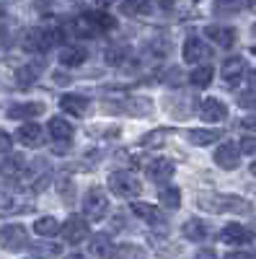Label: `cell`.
<instances>
[{"mask_svg": "<svg viewBox=\"0 0 256 259\" xmlns=\"http://www.w3.org/2000/svg\"><path fill=\"white\" fill-rule=\"evenodd\" d=\"M65 259H85V256H83V254H68Z\"/></svg>", "mask_w": 256, "mask_h": 259, "instance_id": "45", "label": "cell"}, {"mask_svg": "<svg viewBox=\"0 0 256 259\" xmlns=\"http://www.w3.org/2000/svg\"><path fill=\"white\" fill-rule=\"evenodd\" d=\"M238 104L243 106V109H256V89L243 91V94L238 96Z\"/></svg>", "mask_w": 256, "mask_h": 259, "instance_id": "35", "label": "cell"}, {"mask_svg": "<svg viewBox=\"0 0 256 259\" xmlns=\"http://www.w3.org/2000/svg\"><path fill=\"white\" fill-rule=\"evenodd\" d=\"M253 83H256V73H253Z\"/></svg>", "mask_w": 256, "mask_h": 259, "instance_id": "51", "label": "cell"}, {"mask_svg": "<svg viewBox=\"0 0 256 259\" xmlns=\"http://www.w3.org/2000/svg\"><path fill=\"white\" fill-rule=\"evenodd\" d=\"M194 259H218V254L212 251V249H202V251H197Z\"/></svg>", "mask_w": 256, "mask_h": 259, "instance_id": "42", "label": "cell"}, {"mask_svg": "<svg viewBox=\"0 0 256 259\" xmlns=\"http://www.w3.org/2000/svg\"><path fill=\"white\" fill-rule=\"evenodd\" d=\"M109 109L112 112H127V114H132V117H142V114H150V101L147 99H140V96H130L127 101L122 104H109Z\"/></svg>", "mask_w": 256, "mask_h": 259, "instance_id": "9", "label": "cell"}, {"mask_svg": "<svg viewBox=\"0 0 256 259\" xmlns=\"http://www.w3.org/2000/svg\"><path fill=\"white\" fill-rule=\"evenodd\" d=\"M223 78H225V83L228 85H233V83H238L241 78H243V73H246V60L243 57H228L225 62H223Z\"/></svg>", "mask_w": 256, "mask_h": 259, "instance_id": "16", "label": "cell"}, {"mask_svg": "<svg viewBox=\"0 0 256 259\" xmlns=\"http://www.w3.org/2000/svg\"><path fill=\"white\" fill-rule=\"evenodd\" d=\"M225 259H256L253 254H248V251H228L225 254Z\"/></svg>", "mask_w": 256, "mask_h": 259, "instance_id": "40", "label": "cell"}, {"mask_svg": "<svg viewBox=\"0 0 256 259\" xmlns=\"http://www.w3.org/2000/svg\"><path fill=\"white\" fill-rule=\"evenodd\" d=\"M158 200H161V205L168 207V210H179V205H181V192H179L176 187H163V189L158 192Z\"/></svg>", "mask_w": 256, "mask_h": 259, "instance_id": "26", "label": "cell"}, {"mask_svg": "<svg viewBox=\"0 0 256 259\" xmlns=\"http://www.w3.org/2000/svg\"><path fill=\"white\" fill-rule=\"evenodd\" d=\"M106 210H109V197L101 187H93L85 192V200H83V218L85 221H101Z\"/></svg>", "mask_w": 256, "mask_h": 259, "instance_id": "3", "label": "cell"}, {"mask_svg": "<svg viewBox=\"0 0 256 259\" xmlns=\"http://www.w3.org/2000/svg\"><path fill=\"white\" fill-rule=\"evenodd\" d=\"M248 6H256V0H248Z\"/></svg>", "mask_w": 256, "mask_h": 259, "instance_id": "49", "label": "cell"}, {"mask_svg": "<svg viewBox=\"0 0 256 259\" xmlns=\"http://www.w3.org/2000/svg\"><path fill=\"white\" fill-rule=\"evenodd\" d=\"M184 236L189 241H204L207 239V233H210V228H207V223L204 221H199V218H189L186 223H184Z\"/></svg>", "mask_w": 256, "mask_h": 259, "instance_id": "21", "label": "cell"}, {"mask_svg": "<svg viewBox=\"0 0 256 259\" xmlns=\"http://www.w3.org/2000/svg\"><path fill=\"white\" fill-rule=\"evenodd\" d=\"M238 150H243V153H256V138H243Z\"/></svg>", "mask_w": 256, "mask_h": 259, "instance_id": "39", "label": "cell"}, {"mask_svg": "<svg viewBox=\"0 0 256 259\" xmlns=\"http://www.w3.org/2000/svg\"><path fill=\"white\" fill-rule=\"evenodd\" d=\"M251 174H253V177H256V161H253V163H251Z\"/></svg>", "mask_w": 256, "mask_h": 259, "instance_id": "47", "label": "cell"}, {"mask_svg": "<svg viewBox=\"0 0 256 259\" xmlns=\"http://www.w3.org/2000/svg\"><path fill=\"white\" fill-rule=\"evenodd\" d=\"M204 34L210 36V41H215L218 47H233L236 45V36H238V31L233 26H207Z\"/></svg>", "mask_w": 256, "mask_h": 259, "instance_id": "15", "label": "cell"}, {"mask_svg": "<svg viewBox=\"0 0 256 259\" xmlns=\"http://www.w3.org/2000/svg\"><path fill=\"white\" fill-rule=\"evenodd\" d=\"M166 83H168V85H174V89H179V85L184 83V73H181V68H168V70H166Z\"/></svg>", "mask_w": 256, "mask_h": 259, "instance_id": "33", "label": "cell"}, {"mask_svg": "<svg viewBox=\"0 0 256 259\" xmlns=\"http://www.w3.org/2000/svg\"><path fill=\"white\" fill-rule=\"evenodd\" d=\"M220 236H223L225 244H248L251 241V228H246L243 223H228Z\"/></svg>", "mask_w": 256, "mask_h": 259, "instance_id": "17", "label": "cell"}, {"mask_svg": "<svg viewBox=\"0 0 256 259\" xmlns=\"http://www.w3.org/2000/svg\"><path fill=\"white\" fill-rule=\"evenodd\" d=\"M197 205L202 210H210V212H233V215H246L251 212V202L238 197V194H218V192H202L197 197Z\"/></svg>", "mask_w": 256, "mask_h": 259, "instance_id": "1", "label": "cell"}, {"mask_svg": "<svg viewBox=\"0 0 256 259\" xmlns=\"http://www.w3.org/2000/svg\"><path fill=\"white\" fill-rule=\"evenodd\" d=\"M60 109L65 114H73V117H83L88 112V99L80 94H65L60 99Z\"/></svg>", "mask_w": 256, "mask_h": 259, "instance_id": "13", "label": "cell"}, {"mask_svg": "<svg viewBox=\"0 0 256 259\" xmlns=\"http://www.w3.org/2000/svg\"><path fill=\"white\" fill-rule=\"evenodd\" d=\"M16 138H18V143H24L26 148H39L41 140H44V133H41V127L36 122H26V124L18 127Z\"/></svg>", "mask_w": 256, "mask_h": 259, "instance_id": "12", "label": "cell"}, {"mask_svg": "<svg viewBox=\"0 0 256 259\" xmlns=\"http://www.w3.org/2000/svg\"><path fill=\"white\" fill-rule=\"evenodd\" d=\"M39 75V65H26V68H21L18 73H16V78H18V83L21 85H29V83H34V78Z\"/></svg>", "mask_w": 256, "mask_h": 259, "instance_id": "32", "label": "cell"}, {"mask_svg": "<svg viewBox=\"0 0 256 259\" xmlns=\"http://www.w3.org/2000/svg\"><path fill=\"white\" fill-rule=\"evenodd\" d=\"M21 207L11 200V197H0V215H13V212H18Z\"/></svg>", "mask_w": 256, "mask_h": 259, "instance_id": "36", "label": "cell"}, {"mask_svg": "<svg viewBox=\"0 0 256 259\" xmlns=\"http://www.w3.org/2000/svg\"><path fill=\"white\" fill-rule=\"evenodd\" d=\"M109 189L117 194V197H137V194L142 192V184L132 177L127 174V171H114V174L109 177Z\"/></svg>", "mask_w": 256, "mask_h": 259, "instance_id": "4", "label": "cell"}, {"mask_svg": "<svg viewBox=\"0 0 256 259\" xmlns=\"http://www.w3.org/2000/svg\"><path fill=\"white\" fill-rule=\"evenodd\" d=\"M44 112V104H13L8 109V119H34Z\"/></svg>", "mask_w": 256, "mask_h": 259, "instance_id": "18", "label": "cell"}, {"mask_svg": "<svg viewBox=\"0 0 256 259\" xmlns=\"http://www.w3.org/2000/svg\"><path fill=\"white\" fill-rule=\"evenodd\" d=\"M85 57H88V52L83 47H65L60 52V62L65 65V68H78V65L85 62Z\"/></svg>", "mask_w": 256, "mask_h": 259, "instance_id": "23", "label": "cell"}, {"mask_svg": "<svg viewBox=\"0 0 256 259\" xmlns=\"http://www.w3.org/2000/svg\"><path fill=\"white\" fill-rule=\"evenodd\" d=\"M251 55H256V47H253V50H251Z\"/></svg>", "mask_w": 256, "mask_h": 259, "instance_id": "50", "label": "cell"}, {"mask_svg": "<svg viewBox=\"0 0 256 259\" xmlns=\"http://www.w3.org/2000/svg\"><path fill=\"white\" fill-rule=\"evenodd\" d=\"M62 41V31L60 29H31L24 36V47L29 52H47L49 47Z\"/></svg>", "mask_w": 256, "mask_h": 259, "instance_id": "2", "label": "cell"}, {"mask_svg": "<svg viewBox=\"0 0 256 259\" xmlns=\"http://www.w3.org/2000/svg\"><path fill=\"white\" fill-rule=\"evenodd\" d=\"M88 249H91V254H93L96 259H114V251H117L114 244H112V239H109L106 233H93Z\"/></svg>", "mask_w": 256, "mask_h": 259, "instance_id": "14", "label": "cell"}, {"mask_svg": "<svg viewBox=\"0 0 256 259\" xmlns=\"http://www.w3.org/2000/svg\"><path fill=\"white\" fill-rule=\"evenodd\" d=\"M24 166H26V158L13 156V158H8V161L3 163V171H6V174H13V171H21Z\"/></svg>", "mask_w": 256, "mask_h": 259, "instance_id": "34", "label": "cell"}, {"mask_svg": "<svg viewBox=\"0 0 256 259\" xmlns=\"http://www.w3.org/2000/svg\"><path fill=\"white\" fill-rule=\"evenodd\" d=\"M0 246H3L6 251H21V249H26L29 246V233L24 226H6L3 231H0Z\"/></svg>", "mask_w": 256, "mask_h": 259, "instance_id": "5", "label": "cell"}, {"mask_svg": "<svg viewBox=\"0 0 256 259\" xmlns=\"http://www.w3.org/2000/svg\"><path fill=\"white\" fill-rule=\"evenodd\" d=\"M215 16H236L241 8H243V3L241 0H215Z\"/></svg>", "mask_w": 256, "mask_h": 259, "instance_id": "29", "label": "cell"}, {"mask_svg": "<svg viewBox=\"0 0 256 259\" xmlns=\"http://www.w3.org/2000/svg\"><path fill=\"white\" fill-rule=\"evenodd\" d=\"M212 65H199V68H194L189 73V83L194 85V89H207V85L212 83Z\"/></svg>", "mask_w": 256, "mask_h": 259, "instance_id": "25", "label": "cell"}, {"mask_svg": "<svg viewBox=\"0 0 256 259\" xmlns=\"http://www.w3.org/2000/svg\"><path fill=\"white\" fill-rule=\"evenodd\" d=\"M49 135H52L55 140H65V143H70V138L75 135V130H73V124H70L68 119L52 117V119H49Z\"/></svg>", "mask_w": 256, "mask_h": 259, "instance_id": "20", "label": "cell"}, {"mask_svg": "<svg viewBox=\"0 0 256 259\" xmlns=\"http://www.w3.org/2000/svg\"><path fill=\"white\" fill-rule=\"evenodd\" d=\"M158 6H161L163 11H168V8H174V6H176V0H158Z\"/></svg>", "mask_w": 256, "mask_h": 259, "instance_id": "44", "label": "cell"}, {"mask_svg": "<svg viewBox=\"0 0 256 259\" xmlns=\"http://www.w3.org/2000/svg\"><path fill=\"white\" fill-rule=\"evenodd\" d=\"M96 3H98V6H112L114 0H96Z\"/></svg>", "mask_w": 256, "mask_h": 259, "instance_id": "46", "label": "cell"}, {"mask_svg": "<svg viewBox=\"0 0 256 259\" xmlns=\"http://www.w3.org/2000/svg\"><path fill=\"white\" fill-rule=\"evenodd\" d=\"M114 259H145V249L137 244H122L114 251Z\"/></svg>", "mask_w": 256, "mask_h": 259, "instance_id": "30", "label": "cell"}, {"mask_svg": "<svg viewBox=\"0 0 256 259\" xmlns=\"http://www.w3.org/2000/svg\"><path fill=\"white\" fill-rule=\"evenodd\" d=\"M174 171H176V166L171 163L168 158H156V161L147 163L145 174H147L150 182H168L171 177H174Z\"/></svg>", "mask_w": 256, "mask_h": 259, "instance_id": "10", "label": "cell"}, {"mask_svg": "<svg viewBox=\"0 0 256 259\" xmlns=\"http://www.w3.org/2000/svg\"><path fill=\"white\" fill-rule=\"evenodd\" d=\"M207 57H212V52H210V47L204 45L199 36H189V39L184 41V60H186V62L197 65V62H202V60H207Z\"/></svg>", "mask_w": 256, "mask_h": 259, "instance_id": "8", "label": "cell"}, {"mask_svg": "<svg viewBox=\"0 0 256 259\" xmlns=\"http://www.w3.org/2000/svg\"><path fill=\"white\" fill-rule=\"evenodd\" d=\"M0 16H6V8L3 6H0Z\"/></svg>", "mask_w": 256, "mask_h": 259, "instance_id": "48", "label": "cell"}, {"mask_svg": "<svg viewBox=\"0 0 256 259\" xmlns=\"http://www.w3.org/2000/svg\"><path fill=\"white\" fill-rule=\"evenodd\" d=\"M88 16V21L96 26V31H109V29H117V21L109 16V13H98V11H93V13H85Z\"/></svg>", "mask_w": 256, "mask_h": 259, "instance_id": "27", "label": "cell"}, {"mask_svg": "<svg viewBox=\"0 0 256 259\" xmlns=\"http://www.w3.org/2000/svg\"><path fill=\"white\" fill-rule=\"evenodd\" d=\"M11 148H13V140H11V135L0 130V153H8Z\"/></svg>", "mask_w": 256, "mask_h": 259, "instance_id": "38", "label": "cell"}, {"mask_svg": "<svg viewBox=\"0 0 256 259\" xmlns=\"http://www.w3.org/2000/svg\"><path fill=\"white\" fill-rule=\"evenodd\" d=\"M215 163L225 171H236L241 166V150L238 145H233V143H223L218 150H215Z\"/></svg>", "mask_w": 256, "mask_h": 259, "instance_id": "7", "label": "cell"}, {"mask_svg": "<svg viewBox=\"0 0 256 259\" xmlns=\"http://www.w3.org/2000/svg\"><path fill=\"white\" fill-rule=\"evenodd\" d=\"M119 11L124 16H150L153 6H150V0H122Z\"/></svg>", "mask_w": 256, "mask_h": 259, "instance_id": "22", "label": "cell"}, {"mask_svg": "<svg viewBox=\"0 0 256 259\" xmlns=\"http://www.w3.org/2000/svg\"><path fill=\"white\" fill-rule=\"evenodd\" d=\"M189 143H194V145H210V143H215L223 138L220 130H189L186 133Z\"/></svg>", "mask_w": 256, "mask_h": 259, "instance_id": "24", "label": "cell"}, {"mask_svg": "<svg viewBox=\"0 0 256 259\" xmlns=\"http://www.w3.org/2000/svg\"><path fill=\"white\" fill-rule=\"evenodd\" d=\"M161 138H166V130H156V133L145 135V140H142V143H145V145H150V148H158V145L163 143Z\"/></svg>", "mask_w": 256, "mask_h": 259, "instance_id": "37", "label": "cell"}, {"mask_svg": "<svg viewBox=\"0 0 256 259\" xmlns=\"http://www.w3.org/2000/svg\"><path fill=\"white\" fill-rule=\"evenodd\" d=\"M127 55H130V50H127V47H109V50L104 52V60L109 62V65H122Z\"/></svg>", "mask_w": 256, "mask_h": 259, "instance_id": "31", "label": "cell"}, {"mask_svg": "<svg viewBox=\"0 0 256 259\" xmlns=\"http://www.w3.org/2000/svg\"><path fill=\"white\" fill-rule=\"evenodd\" d=\"M52 78H55V83H60V85H68V83H70V75H68V73H62V70L52 73Z\"/></svg>", "mask_w": 256, "mask_h": 259, "instance_id": "41", "label": "cell"}, {"mask_svg": "<svg viewBox=\"0 0 256 259\" xmlns=\"http://www.w3.org/2000/svg\"><path fill=\"white\" fill-rule=\"evenodd\" d=\"M132 212L137 215V218H142L145 223H150V226H161V223H163V212H161L156 205L132 202Z\"/></svg>", "mask_w": 256, "mask_h": 259, "instance_id": "19", "label": "cell"}, {"mask_svg": "<svg viewBox=\"0 0 256 259\" xmlns=\"http://www.w3.org/2000/svg\"><path fill=\"white\" fill-rule=\"evenodd\" d=\"M253 34H256V26H253Z\"/></svg>", "mask_w": 256, "mask_h": 259, "instance_id": "52", "label": "cell"}, {"mask_svg": "<svg viewBox=\"0 0 256 259\" xmlns=\"http://www.w3.org/2000/svg\"><path fill=\"white\" fill-rule=\"evenodd\" d=\"M34 231L39 236H55V233H60V223H57V218H52V215H44V218H39L34 223Z\"/></svg>", "mask_w": 256, "mask_h": 259, "instance_id": "28", "label": "cell"}, {"mask_svg": "<svg viewBox=\"0 0 256 259\" xmlns=\"http://www.w3.org/2000/svg\"><path fill=\"white\" fill-rule=\"evenodd\" d=\"M243 127H251V130H256V114H248V117L243 119Z\"/></svg>", "mask_w": 256, "mask_h": 259, "instance_id": "43", "label": "cell"}, {"mask_svg": "<svg viewBox=\"0 0 256 259\" xmlns=\"http://www.w3.org/2000/svg\"><path fill=\"white\" fill-rule=\"evenodd\" d=\"M85 236H88V223H85V218H80V215H70V218L65 221V228H62V239H65L68 244H80Z\"/></svg>", "mask_w": 256, "mask_h": 259, "instance_id": "6", "label": "cell"}, {"mask_svg": "<svg viewBox=\"0 0 256 259\" xmlns=\"http://www.w3.org/2000/svg\"><path fill=\"white\" fill-rule=\"evenodd\" d=\"M225 114H228V109H225V104L220 99H212L210 96V99H204L199 104V117L207 119V122H223Z\"/></svg>", "mask_w": 256, "mask_h": 259, "instance_id": "11", "label": "cell"}]
</instances>
